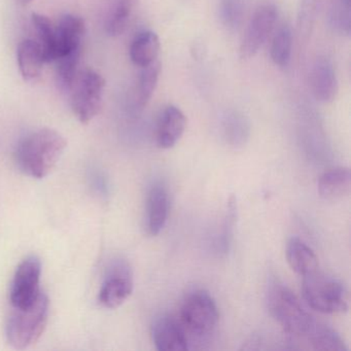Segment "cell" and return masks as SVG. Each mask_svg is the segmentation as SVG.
Instances as JSON below:
<instances>
[{
	"label": "cell",
	"instance_id": "6da1fadb",
	"mask_svg": "<svg viewBox=\"0 0 351 351\" xmlns=\"http://www.w3.org/2000/svg\"><path fill=\"white\" fill-rule=\"evenodd\" d=\"M66 147V139L58 131L38 129L25 135L18 143L16 164L22 173L42 180L56 167Z\"/></svg>",
	"mask_w": 351,
	"mask_h": 351
},
{
	"label": "cell",
	"instance_id": "7a4b0ae2",
	"mask_svg": "<svg viewBox=\"0 0 351 351\" xmlns=\"http://www.w3.org/2000/svg\"><path fill=\"white\" fill-rule=\"evenodd\" d=\"M267 305L271 316L293 339L303 340L316 320L306 311L297 295L279 280H272L267 291Z\"/></svg>",
	"mask_w": 351,
	"mask_h": 351
},
{
	"label": "cell",
	"instance_id": "3957f363",
	"mask_svg": "<svg viewBox=\"0 0 351 351\" xmlns=\"http://www.w3.org/2000/svg\"><path fill=\"white\" fill-rule=\"evenodd\" d=\"M50 301L46 293H40L29 307L16 309L8 320L5 336L15 349H26L40 340L48 324Z\"/></svg>",
	"mask_w": 351,
	"mask_h": 351
},
{
	"label": "cell",
	"instance_id": "277c9868",
	"mask_svg": "<svg viewBox=\"0 0 351 351\" xmlns=\"http://www.w3.org/2000/svg\"><path fill=\"white\" fill-rule=\"evenodd\" d=\"M302 295L306 304L320 313H343L348 310V293L344 285L318 270L303 277Z\"/></svg>",
	"mask_w": 351,
	"mask_h": 351
},
{
	"label": "cell",
	"instance_id": "5b68a950",
	"mask_svg": "<svg viewBox=\"0 0 351 351\" xmlns=\"http://www.w3.org/2000/svg\"><path fill=\"white\" fill-rule=\"evenodd\" d=\"M106 79L92 69H81L71 91V108L82 124H89L104 108Z\"/></svg>",
	"mask_w": 351,
	"mask_h": 351
},
{
	"label": "cell",
	"instance_id": "8992f818",
	"mask_svg": "<svg viewBox=\"0 0 351 351\" xmlns=\"http://www.w3.org/2000/svg\"><path fill=\"white\" fill-rule=\"evenodd\" d=\"M219 320V308L213 295L204 289L192 291L180 308V322L186 335L205 337L217 328Z\"/></svg>",
	"mask_w": 351,
	"mask_h": 351
},
{
	"label": "cell",
	"instance_id": "52a82bcc",
	"mask_svg": "<svg viewBox=\"0 0 351 351\" xmlns=\"http://www.w3.org/2000/svg\"><path fill=\"white\" fill-rule=\"evenodd\" d=\"M42 262L36 256H29L18 266L10 289V301L16 309L29 307L40 297Z\"/></svg>",
	"mask_w": 351,
	"mask_h": 351
},
{
	"label": "cell",
	"instance_id": "ba28073f",
	"mask_svg": "<svg viewBox=\"0 0 351 351\" xmlns=\"http://www.w3.org/2000/svg\"><path fill=\"white\" fill-rule=\"evenodd\" d=\"M133 273L126 261L112 263L100 287L98 301L108 309H116L125 303L133 291Z\"/></svg>",
	"mask_w": 351,
	"mask_h": 351
},
{
	"label": "cell",
	"instance_id": "9c48e42d",
	"mask_svg": "<svg viewBox=\"0 0 351 351\" xmlns=\"http://www.w3.org/2000/svg\"><path fill=\"white\" fill-rule=\"evenodd\" d=\"M277 17L278 12L272 3H264L256 8L240 45V58L248 60L258 54L269 36L272 34Z\"/></svg>",
	"mask_w": 351,
	"mask_h": 351
},
{
	"label": "cell",
	"instance_id": "30bf717a",
	"mask_svg": "<svg viewBox=\"0 0 351 351\" xmlns=\"http://www.w3.org/2000/svg\"><path fill=\"white\" fill-rule=\"evenodd\" d=\"M152 340L159 351H186L189 339L180 320L167 313L154 318L151 328Z\"/></svg>",
	"mask_w": 351,
	"mask_h": 351
},
{
	"label": "cell",
	"instance_id": "8fae6325",
	"mask_svg": "<svg viewBox=\"0 0 351 351\" xmlns=\"http://www.w3.org/2000/svg\"><path fill=\"white\" fill-rule=\"evenodd\" d=\"M161 73V63L155 61L147 66L143 67L136 82L128 94L127 110L130 116L138 117L141 114L151 100Z\"/></svg>",
	"mask_w": 351,
	"mask_h": 351
},
{
	"label": "cell",
	"instance_id": "7c38bea8",
	"mask_svg": "<svg viewBox=\"0 0 351 351\" xmlns=\"http://www.w3.org/2000/svg\"><path fill=\"white\" fill-rule=\"evenodd\" d=\"M310 89L314 98L322 104H330L339 91L338 77L332 61L320 56L314 61L309 75Z\"/></svg>",
	"mask_w": 351,
	"mask_h": 351
},
{
	"label": "cell",
	"instance_id": "4fadbf2b",
	"mask_svg": "<svg viewBox=\"0 0 351 351\" xmlns=\"http://www.w3.org/2000/svg\"><path fill=\"white\" fill-rule=\"evenodd\" d=\"M170 200L167 189L161 184H156L149 189L145 202V229L147 235H159L169 217Z\"/></svg>",
	"mask_w": 351,
	"mask_h": 351
},
{
	"label": "cell",
	"instance_id": "5bb4252c",
	"mask_svg": "<svg viewBox=\"0 0 351 351\" xmlns=\"http://www.w3.org/2000/svg\"><path fill=\"white\" fill-rule=\"evenodd\" d=\"M186 128V117L176 106L164 108L156 126V143L158 147L169 149L173 147L184 135Z\"/></svg>",
	"mask_w": 351,
	"mask_h": 351
},
{
	"label": "cell",
	"instance_id": "9a60e30c",
	"mask_svg": "<svg viewBox=\"0 0 351 351\" xmlns=\"http://www.w3.org/2000/svg\"><path fill=\"white\" fill-rule=\"evenodd\" d=\"M85 32V21L81 17L71 15V14L63 15L59 20L58 24L55 26V34H56L55 61L77 49H82V42H83Z\"/></svg>",
	"mask_w": 351,
	"mask_h": 351
},
{
	"label": "cell",
	"instance_id": "2e32d148",
	"mask_svg": "<svg viewBox=\"0 0 351 351\" xmlns=\"http://www.w3.org/2000/svg\"><path fill=\"white\" fill-rule=\"evenodd\" d=\"M17 62L24 81L34 83L40 79L46 61L36 40H24L20 43L17 49Z\"/></svg>",
	"mask_w": 351,
	"mask_h": 351
},
{
	"label": "cell",
	"instance_id": "e0dca14e",
	"mask_svg": "<svg viewBox=\"0 0 351 351\" xmlns=\"http://www.w3.org/2000/svg\"><path fill=\"white\" fill-rule=\"evenodd\" d=\"M350 190L351 176L349 168H332L326 170L318 178V194L324 200H341L348 196Z\"/></svg>",
	"mask_w": 351,
	"mask_h": 351
},
{
	"label": "cell",
	"instance_id": "ac0fdd59",
	"mask_svg": "<svg viewBox=\"0 0 351 351\" xmlns=\"http://www.w3.org/2000/svg\"><path fill=\"white\" fill-rule=\"evenodd\" d=\"M287 263L293 272L305 277L318 270V258L307 243L298 237H291L285 248Z\"/></svg>",
	"mask_w": 351,
	"mask_h": 351
},
{
	"label": "cell",
	"instance_id": "d6986e66",
	"mask_svg": "<svg viewBox=\"0 0 351 351\" xmlns=\"http://www.w3.org/2000/svg\"><path fill=\"white\" fill-rule=\"evenodd\" d=\"M161 43L159 36L152 30L138 32L131 42L129 56L136 66H147L158 60Z\"/></svg>",
	"mask_w": 351,
	"mask_h": 351
},
{
	"label": "cell",
	"instance_id": "ffe728a7",
	"mask_svg": "<svg viewBox=\"0 0 351 351\" xmlns=\"http://www.w3.org/2000/svg\"><path fill=\"white\" fill-rule=\"evenodd\" d=\"M303 340L307 341L309 346L314 350H348L346 343L341 338L340 335L336 330H332V328L326 326V324H322V322H315V324Z\"/></svg>",
	"mask_w": 351,
	"mask_h": 351
},
{
	"label": "cell",
	"instance_id": "44dd1931",
	"mask_svg": "<svg viewBox=\"0 0 351 351\" xmlns=\"http://www.w3.org/2000/svg\"><path fill=\"white\" fill-rule=\"evenodd\" d=\"M223 137L230 145H241L250 136V124L247 117L239 110H228L221 120Z\"/></svg>",
	"mask_w": 351,
	"mask_h": 351
},
{
	"label": "cell",
	"instance_id": "7402d4cb",
	"mask_svg": "<svg viewBox=\"0 0 351 351\" xmlns=\"http://www.w3.org/2000/svg\"><path fill=\"white\" fill-rule=\"evenodd\" d=\"M32 25L36 30L38 40L42 48L46 63H53L56 57V34L55 26L47 16L34 13L32 16Z\"/></svg>",
	"mask_w": 351,
	"mask_h": 351
},
{
	"label": "cell",
	"instance_id": "603a6c76",
	"mask_svg": "<svg viewBox=\"0 0 351 351\" xmlns=\"http://www.w3.org/2000/svg\"><path fill=\"white\" fill-rule=\"evenodd\" d=\"M81 55L82 49H77V50L64 55L55 61L57 84L62 91L67 92V93L71 91V87L81 71L79 69Z\"/></svg>",
	"mask_w": 351,
	"mask_h": 351
},
{
	"label": "cell",
	"instance_id": "cb8c5ba5",
	"mask_svg": "<svg viewBox=\"0 0 351 351\" xmlns=\"http://www.w3.org/2000/svg\"><path fill=\"white\" fill-rule=\"evenodd\" d=\"M291 51H293V32L291 26L285 24L277 30L273 38L270 49L271 59L276 66L285 69L291 62Z\"/></svg>",
	"mask_w": 351,
	"mask_h": 351
},
{
	"label": "cell",
	"instance_id": "d4e9b609",
	"mask_svg": "<svg viewBox=\"0 0 351 351\" xmlns=\"http://www.w3.org/2000/svg\"><path fill=\"white\" fill-rule=\"evenodd\" d=\"M351 0H330L328 23L335 34L349 36L351 32Z\"/></svg>",
	"mask_w": 351,
	"mask_h": 351
},
{
	"label": "cell",
	"instance_id": "484cf974",
	"mask_svg": "<svg viewBox=\"0 0 351 351\" xmlns=\"http://www.w3.org/2000/svg\"><path fill=\"white\" fill-rule=\"evenodd\" d=\"M136 0H116L114 11L106 22V32L110 36H119L126 30Z\"/></svg>",
	"mask_w": 351,
	"mask_h": 351
},
{
	"label": "cell",
	"instance_id": "4316f807",
	"mask_svg": "<svg viewBox=\"0 0 351 351\" xmlns=\"http://www.w3.org/2000/svg\"><path fill=\"white\" fill-rule=\"evenodd\" d=\"M247 0H219V15L221 23L231 30L237 29L245 15Z\"/></svg>",
	"mask_w": 351,
	"mask_h": 351
},
{
	"label": "cell",
	"instance_id": "83f0119b",
	"mask_svg": "<svg viewBox=\"0 0 351 351\" xmlns=\"http://www.w3.org/2000/svg\"><path fill=\"white\" fill-rule=\"evenodd\" d=\"M236 219V205L235 200L231 199L228 205L227 215H226L225 221L223 223V228H221V235L217 238V248L219 252L223 254H227L229 250L230 243L233 237L234 223H235Z\"/></svg>",
	"mask_w": 351,
	"mask_h": 351
},
{
	"label": "cell",
	"instance_id": "f1b7e54d",
	"mask_svg": "<svg viewBox=\"0 0 351 351\" xmlns=\"http://www.w3.org/2000/svg\"><path fill=\"white\" fill-rule=\"evenodd\" d=\"M322 0H302L299 10V29L301 36L309 34L317 15Z\"/></svg>",
	"mask_w": 351,
	"mask_h": 351
},
{
	"label": "cell",
	"instance_id": "f546056e",
	"mask_svg": "<svg viewBox=\"0 0 351 351\" xmlns=\"http://www.w3.org/2000/svg\"><path fill=\"white\" fill-rule=\"evenodd\" d=\"M32 0H22V3H32Z\"/></svg>",
	"mask_w": 351,
	"mask_h": 351
}]
</instances>
